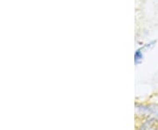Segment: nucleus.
<instances>
[{
    "label": "nucleus",
    "mask_w": 158,
    "mask_h": 130,
    "mask_svg": "<svg viewBox=\"0 0 158 130\" xmlns=\"http://www.w3.org/2000/svg\"><path fill=\"white\" fill-rule=\"evenodd\" d=\"M146 48L145 45L142 48H139L135 51V55H134V61H135V65H139L141 64V62L143 61L144 58V49Z\"/></svg>",
    "instance_id": "obj_1"
},
{
    "label": "nucleus",
    "mask_w": 158,
    "mask_h": 130,
    "mask_svg": "<svg viewBox=\"0 0 158 130\" xmlns=\"http://www.w3.org/2000/svg\"><path fill=\"white\" fill-rule=\"evenodd\" d=\"M156 120L155 119H149L148 120H147L146 122H145V124L143 125L141 128H145V129H148V128H156Z\"/></svg>",
    "instance_id": "obj_2"
}]
</instances>
